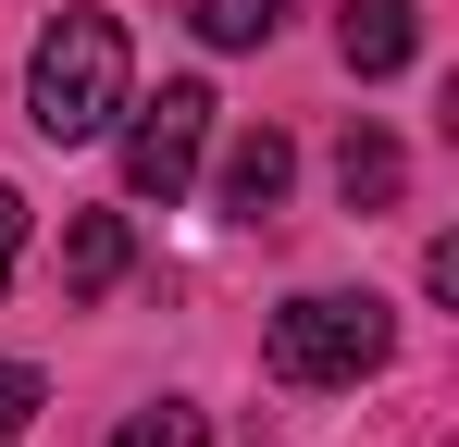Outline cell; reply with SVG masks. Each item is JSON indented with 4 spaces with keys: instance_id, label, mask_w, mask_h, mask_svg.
<instances>
[{
    "instance_id": "cell-4",
    "label": "cell",
    "mask_w": 459,
    "mask_h": 447,
    "mask_svg": "<svg viewBox=\"0 0 459 447\" xmlns=\"http://www.w3.org/2000/svg\"><path fill=\"white\" fill-rule=\"evenodd\" d=\"M286 174H299V149L273 137V125H248V137H236V162H224V212H236V224L286 212Z\"/></svg>"
},
{
    "instance_id": "cell-9",
    "label": "cell",
    "mask_w": 459,
    "mask_h": 447,
    "mask_svg": "<svg viewBox=\"0 0 459 447\" xmlns=\"http://www.w3.org/2000/svg\"><path fill=\"white\" fill-rule=\"evenodd\" d=\"M112 447H212V423L186 410V398H150V410H125V435Z\"/></svg>"
},
{
    "instance_id": "cell-7",
    "label": "cell",
    "mask_w": 459,
    "mask_h": 447,
    "mask_svg": "<svg viewBox=\"0 0 459 447\" xmlns=\"http://www.w3.org/2000/svg\"><path fill=\"white\" fill-rule=\"evenodd\" d=\"M112 274H125V212H75V236H63V286L100 298Z\"/></svg>"
},
{
    "instance_id": "cell-2",
    "label": "cell",
    "mask_w": 459,
    "mask_h": 447,
    "mask_svg": "<svg viewBox=\"0 0 459 447\" xmlns=\"http://www.w3.org/2000/svg\"><path fill=\"white\" fill-rule=\"evenodd\" d=\"M385 348H397L385 298H286L261 336V361L286 385H360V372H385Z\"/></svg>"
},
{
    "instance_id": "cell-8",
    "label": "cell",
    "mask_w": 459,
    "mask_h": 447,
    "mask_svg": "<svg viewBox=\"0 0 459 447\" xmlns=\"http://www.w3.org/2000/svg\"><path fill=\"white\" fill-rule=\"evenodd\" d=\"M286 13H299V0H186V25H199L212 50H261Z\"/></svg>"
},
{
    "instance_id": "cell-10",
    "label": "cell",
    "mask_w": 459,
    "mask_h": 447,
    "mask_svg": "<svg viewBox=\"0 0 459 447\" xmlns=\"http://www.w3.org/2000/svg\"><path fill=\"white\" fill-rule=\"evenodd\" d=\"M38 410H50V385H38V372H25V361H0V447L25 435Z\"/></svg>"
},
{
    "instance_id": "cell-1",
    "label": "cell",
    "mask_w": 459,
    "mask_h": 447,
    "mask_svg": "<svg viewBox=\"0 0 459 447\" xmlns=\"http://www.w3.org/2000/svg\"><path fill=\"white\" fill-rule=\"evenodd\" d=\"M125 25L112 13H63V25H38V50H25V100H38V137L75 149L100 137L112 112H125Z\"/></svg>"
},
{
    "instance_id": "cell-11",
    "label": "cell",
    "mask_w": 459,
    "mask_h": 447,
    "mask_svg": "<svg viewBox=\"0 0 459 447\" xmlns=\"http://www.w3.org/2000/svg\"><path fill=\"white\" fill-rule=\"evenodd\" d=\"M13 249H25V199L0 187V286H13Z\"/></svg>"
},
{
    "instance_id": "cell-5",
    "label": "cell",
    "mask_w": 459,
    "mask_h": 447,
    "mask_svg": "<svg viewBox=\"0 0 459 447\" xmlns=\"http://www.w3.org/2000/svg\"><path fill=\"white\" fill-rule=\"evenodd\" d=\"M397 187H410L397 137H385V125H348V137H335V199H348V212H385Z\"/></svg>"
},
{
    "instance_id": "cell-3",
    "label": "cell",
    "mask_w": 459,
    "mask_h": 447,
    "mask_svg": "<svg viewBox=\"0 0 459 447\" xmlns=\"http://www.w3.org/2000/svg\"><path fill=\"white\" fill-rule=\"evenodd\" d=\"M199 149H212V87L174 74L161 100H137V125H125V187H137V199H186Z\"/></svg>"
},
{
    "instance_id": "cell-6",
    "label": "cell",
    "mask_w": 459,
    "mask_h": 447,
    "mask_svg": "<svg viewBox=\"0 0 459 447\" xmlns=\"http://www.w3.org/2000/svg\"><path fill=\"white\" fill-rule=\"evenodd\" d=\"M335 50H348V74H397L410 63V0H348Z\"/></svg>"
}]
</instances>
